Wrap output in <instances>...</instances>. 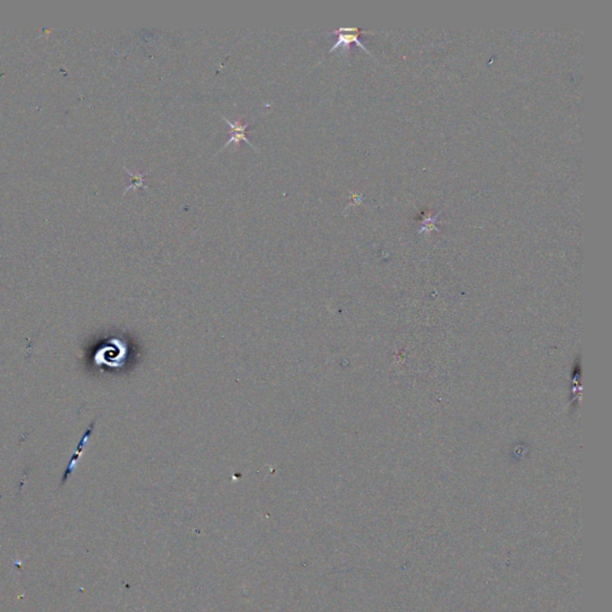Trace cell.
Masks as SVG:
<instances>
[{"label": "cell", "instance_id": "obj_1", "mask_svg": "<svg viewBox=\"0 0 612 612\" xmlns=\"http://www.w3.org/2000/svg\"><path fill=\"white\" fill-rule=\"evenodd\" d=\"M360 34H376V31H363L358 28H340L334 31H330L329 32V35H337V41H336V43L332 46V48H330L329 54L334 51H336V49H338V47H343L344 49H348V47L351 43H355V45H357L358 47H360L364 52H366L367 54H370L371 57L373 58V55L371 54V52L366 48V47H365L364 43L360 41V38H359V35Z\"/></svg>", "mask_w": 612, "mask_h": 612}, {"label": "cell", "instance_id": "obj_2", "mask_svg": "<svg viewBox=\"0 0 612 612\" xmlns=\"http://www.w3.org/2000/svg\"><path fill=\"white\" fill-rule=\"evenodd\" d=\"M222 117H223L224 120H225L226 122H228V125L230 126V128H231V132H230L231 137H230V139L226 141L225 145H224L222 149L219 150V152L223 151V150L225 149V147H228V146L231 145V144H236V146H239L240 141H244V143L248 144L249 146H251L252 149L256 150V151H258L257 147H256L254 144L250 143V140L248 139V138H246V129H248V127L250 126V123L252 122V120L250 122H248V123H242V122H240V120H237V121H234V122L230 121L228 117H225V115H222ZM219 152H218V153H219Z\"/></svg>", "mask_w": 612, "mask_h": 612}, {"label": "cell", "instance_id": "obj_3", "mask_svg": "<svg viewBox=\"0 0 612 612\" xmlns=\"http://www.w3.org/2000/svg\"><path fill=\"white\" fill-rule=\"evenodd\" d=\"M92 428H93V422L91 423V425H90V427H89V429H87V431L85 432V434H84L83 439H81V440H80V443H79L78 449H76V451L75 452V456H73V458L71 459V461H70V465L67 466L66 472H65V478H64V479H66L67 476H69L70 473L72 472L73 467H75V465L76 464V461H78V460H79V458H80V456H81V450H83L84 445H85V444H86V441H87V439H89V438H90L91 433H92Z\"/></svg>", "mask_w": 612, "mask_h": 612}, {"label": "cell", "instance_id": "obj_4", "mask_svg": "<svg viewBox=\"0 0 612 612\" xmlns=\"http://www.w3.org/2000/svg\"><path fill=\"white\" fill-rule=\"evenodd\" d=\"M123 169H125L126 171H127L128 175L131 176V177H132V183L129 184L127 188H126L125 194L127 193V191H128L129 189H138V188H144V189H145V190L149 189V188H147L146 185H145V183H144V177H145V176L147 175V173L150 172V170H149V171H146V172H138V173H133L132 171H129V170H128L127 167H126V166L123 167Z\"/></svg>", "mask_w": 612, "mask_h": 612}, {"label": "cell", "instance_id": "obj_5", "mask_svg": "<svg viewBox=\"0 0 612 612\" xmlns=\"http://www.w3.org/2000/svg\"><path fill=\"white\" fill-rule=\"evenodd\" d=\"M439 214L440 213H438L437 216H434V217H432V218H428V219H426L425 222H423V228H422V230H420V232H431L432 230H435L434 223H435V219H437V217L439 216Z\"/></svg>", "mask_w": 612, "mask_h": 612}]
</instances>
